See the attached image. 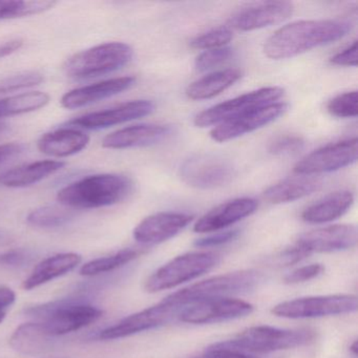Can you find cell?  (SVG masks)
<instances>
[{"label":"cell","instance_id":"obj_1","mask_svg":"<svg viewBox=\"0 0 358 358\" xmlns=\"http://www.w3.org/2000/svg\"><path fill=\"white\" fill-rule=\"evenodd\" d=\"M351 24L341 20H301L282 27L264 45V53L274 60L295 57L315 48L343 38Z\"/></svg>","mask_w":358,"mask_h":358},{"label":"cell","instance_id":"obj_2","mask_svg":"<svg viewBox=\"0 0 358 358\" xmlns=\"http://www.w3.org/2000/svg\"><path fill=\"white\" fill-rule=\"evenodd\" d=\"M133 189L129 178L116 173L87 176L58 192L60 205L71 209L112 206L125 200Z\"/></svg>","mask_w":358,"mask_h":358},{"label":"cell","instance_id":"obj_3","mask_svg":"<svg viewBox=\"0 0 358 358\" xmlns=\"http://www.w3.org/2000/svg\"><path fill=\"white\" fill-rule=\"evenodd\" d=\"M261 282V274L255 270H240L213 276L202 282L190 285L182 290L171 293L162 303L176 307H185L190 303L207 299H225L242 294L255 289Z\"/></svg>","mask_w":358,"mask_h":358},{"label":"cell","instance_id":"obj_4","mask_svg":"<svg viewBox=\"0 0 358 358\" xmlns=\"http://www.w3.org/2000/svg\"><path fill=\"white\" fill-rule=\"evenodd\" d=\"M315 338L310 330H286L270 326H255L243 331L238 337L213 343L217 349L232 350L242 353H270L308 345Z\"/></svg>","mask_w":358,"mask_h":358},{"label":"cell","instance_id":"obj_5","mask_svg":"<svg viewBox=\"0 0 358 358\" xmlns=\"http://www.w3.org/2000/svg\"><path fill=\"white\" fill-rule=\"evenodd\" d=\"M133 55V49L127 43H102L75 54L66 62L64 70L72 78H95L120 70Z\"/></svg>","mask_w":358,"mask_h":358},{"label":"cell","instance_id":"obj_6","mask_svg":"<svg viewBox=\"0 0 358 358\" xmlns=\"http://www.w3.org/2000/svg\"><path fill=\"white\" fill-rule=\"evenodd\" d=\"M27 313L39 320L38 322L53 337L80 330L103 315V311L94 306L66 301L36 306L30 308Z\"/></svg>","mask_w":358,"mask_h":358},{"label":"cell","instance_id":"obj_7","mask_svg":"<svg viewBox=\"0 0 358 358\" xmlns=\"http://www.w3.org/2000/svg\"><path fill=\"white\" fill-rule=\"evenodd\" d=\"M213 252H189L179 255L157 269L145 282V290L156 293L175 288L210 271L219 263Z\"/></svg>","mask_w":358,"mask_h":358},{"label":"cell","instance_id":"obj_8","mask_svg":"<svg viewBox=\"0 0 358 358\" xmlns=\"http://www.w3.org/2000/svg\"><path fill=\"white\" fill-rule=\"evenodd\" d=\"M357 308L356 295H318L282 301L274 306L272 313L278 317L301 320L353 313Z\"/></svg>","mask_w":358,"mask_h":358},{"label":"cell","instance_id":"obj_9","mask_svg":"<svg viewBox=\"0 0 358 358\" xmlns=\"http://www.w3.org/2000/svg\"><path fill=\"white\" fill-rule=\"evenodd\" d=\"M284 95V90L278 87H267L244 94L231 100L211 106L196 115L194 124L198 127L219 125L230 119L241 116L249 110L275 103Z\"/></svg>","mask_w":358,"mask_h":358},{"label":"cell","instance_id":"obj_10","mask_svg":"<svg viewBox=\"0 0 358 358\" xmlns=\"http://www.w3.org/2000/svg\"><path fill=\"white\" fill-rule=\"evenodd\" d=\"M234 176L236 169L231 163L215 155H194L180 167V177L184 183L198 189H213L227 185Z\"/></svg>","mask_w":358,"mask_h":358},{"label":"cell","instance_id":"obj_11","mask_svg":"<svg viewBox=\"0 0 358 358\" xmlns=\"http://www.w3.org/2000/svg\"><path fill=\"white\" fill-rule=\"evenodd\" d=\"M357 144L356 138L329 144L301 159L293 171L299 176L311 177L345 169L357 160Z\"/></svg>","mask_w":358,"mask_h":358},{"label":"cell","instance_id":"obj_12","mask_svg":"<svg viewBox=\"0 0 358 358\" xmlns=\"http://www.w3.org/2000/svg\"><path fill=\"white\" fill-rule=\"evenodd\" d=\"M253 306L242 299H207L181 308L178 317L181 322L192 324H215L244 317L252 313Z\"/></svg>","mask_w":358,"mask_h":358},{"label":"cell","instance_id":"obj_13","mask_svg":"<svg viewBox=\"0 0 358 358\" xmlns=\"http://www.w3.org/2000/svg\"><path fill=\"white\" fill-rule=\"evenodd\" d=\"M181 307L167 305L161 301L158 305L146 308L137 313L123 318L114 326L108 327L100 332L99 338L103 341L124 338L138 333L145 332L164 326L167 322L178 317Z\"/></svg>","mask_w":358,"mask_h":358},{"label":"cell","instance_id":"obj_14","mask_svg":"<svg viewBox=\"0 0 358 358\" xmlns=\"http://www.w3.org/2000/svg\"><path fill=\"white\" fill-rule=\"evenodd\" d=\"M288 110V104L275 102L255 110H249L241 116L230 119L217 125L210 131V137L217 142H227L246 134L252 133L278 120Z\"/></svg>","mask_w":358,"mask_h":358},{"label":"cell","instance_id":"obj_15","mask_svg":"<svg viewBox=\"0 0 358 358\" xmlns=\"http://www.w3.org/2000/svg\"><path fill=\"white\" fill-rule=\"evenodd\" d=\"M357 244V228L350 224L328 226L311 230L299 236L294 246L307 257L312 253L336 252L353 248Z\"/></svg>","mask_w":358,"mask_h":358},{"label":"cell","instance_id":"obj_16","mask_svg":"<svg viewBox=\"0 0 358 358\" xmlns=\"http://www.w3.org/2000/svg\"><path fill=\"white\" fill-rule=\"evenodd\" d=\"M155 104L148 100H135L125 102L108 110L90 113L85 116L73 119L66 123L68 127L76 129H102L122 124L152 114Z\"/></svg>","mask_w":358,"mask_h":358},{"label":"cell","instance_id":"obj_17","mask_svg":"<svg viewBox=\"0 0 358 358\" xmlns=\"http://www.w3.org/2000/svg\"><path fill=\"white\" fill-rule=\"evenodd\" d=\"M194 217L182 213H159L145 217L134 230V238L140 244L156 245L169 241L185 229Z\"/></svg>","mask_w":358,"mask_h":358},{"label":"cell","instance_id":"obj_18","mask_svg":"<svg viewBox=\"0 0 358 358\" xmlns=\"http://www.w3.org/2000/svg\"><path fill=\"white\" fill-rule=\"evenodd\" d=\"M293 10L292 3L287 1L255 3L234 14L230 24L242 32L259 30L288 20L292 15Z\"/></svg>","mask_w":358,"mask_h":358},{"label":"cell","instance_id":"obj_19","mask_svg":"<svg viewBox=\"0 0 358 358\" xmlns=\"http://www.w3.org/2000/svg\"><path fill=\"white\" fill-rule=\"evenodd\" d=\"M173 133L169 125L138 124L118 129L104 137L102 146L108 150L148 148L166 140Z\"/></svg>","mask_w":358,"mask_h":358},{"label":"cell","instance_id":"obj_20","mask_svg":"<svg viewBox=\"0 0 358 358\" xmlns=\"http://www.w3.org/2000/svg\"><path fill=\"white\" fill-rule=\"evenodd\" d=\"M257 206L259 203L251 198H238L228 201L199 219L194 224V231L196 234L220 231L252 215L257 211Z\"/></svg>","mask_w":358,"mask_h":358},{"label":"cell","instance_id":"obj_21","mask_svg":"<svg viewBox=\"0 0 358 358\" xmlns=\"http://www.w3.org/2000/svg\"><path fill=\"white\" fill-rule=\"evenodd\" d=\"M135 83V77L127 76L108 79L101 83L72 90L62 96L60 102L66 110L85 108L101 100L119 95L131 89Z\"/></svg>","mask_w":358,"mask_h":358},{"label":"cell","instance_id":"obj_22","mask_svg":"<svg viewBox=\"0 0 358 358\" xmlns=\"http://www.w3.org/2000/svg\"><path fill=\"white\" fill-rule=\"evenodd\" d=\"M89 143V135L80 129L64 127L41 136L37 148L47 156L66 158L83 152Z\"/></svg>","mask_w":358,"mask_h":358},{"label":"cell","instance_id":"obj_23","mask_svg":"<svg viewBox=\"0 0 358 358\" xmlns=\"http://www.w3.org/2000/svg\"><path fill=\"white\" fill-rule=\"evenodd\" d=\"M83 262V257L78 253L66 252L49 257L43 259L33 270L28 278L24 282V290H33L55 278L66 275L78 267Z\"/></svg>","mask_w":358,"mask_h":358},{"label":"cell","instance_id":"obj_24","mask_svg":"<svg viewBox=\"0 0 358 358\" xmlns=\"http://www.w3.org/2000/svg\"><path fill=\"white\" fill-rule=\"evenodd\" d=\"M62 161L45 160L28 163L0 173V185L8 188H24L34 185L45 178L62 171Z\"/></svg>","mask_w":358,"mask_h":358},{"label":"cell","instance_id":"obj_25","mask_svg":"<svg viewBox=\"0 0 358 358\" xmlns=\"http://www.w3.org/2000/svg\"><path fill=\"white\" fill-rule=\"evenodd\" d=\"M354 203V196L348 190L332 192L310 205L301 213L303 221L310 224H324L343 217Z\"/></svg>","mask_w":358,"mask_h":358},{"label":"cell","instance_id":"obj_26","mask_svg":"<svg viewBox=\"0 0 358 358\" xmlns=\"http://www.w3.org/2000/svg\"><path fill=\"white\" fill-rule=\"evenodd\" d=\"M320 187V182L310 176L288 178L268 187L264 198L272 204H284L305 198Z\"/></svg>","mask_w":358,"mask_h":358},{"label":"cell","instance_id":"obj_27","mask_svg":"<svg viewBox=\"0 0 358 358\" xmlns=\"http://www.w3.org/2000/svg\"><path fill=\"white\" fill-rule=\"evenodd\" d=\"M52 337L41 322H26L14 331L10 345L24 355H39L51 349Z\"/></svg>","mask_w":358,"mask_h":358},{"label":"cell","instance_id":"obj_28","mask_svg":"<svg viewBox=\"0 0 358 358\" xmlns=\"http://www.w3.org/2000/svg\"><path fill=\"white\" fill-rule=\"evenodd\" d=\"M242 73L234 69L211 73L188 85L186 95L192 100L211 99L238 83Z\"/></svg>","mask_w":358,"mask_h":358},{"label":"cell","instance_id":"obj_29","mask_svg":"<svg viewBox=\"0 0 358 358\" xmlns=\"http://www.w3.org/2000/svg\"><path fill=\"white\" fill-rule=\"evenodd\" d=\"M50 96L45 92H29L0 99V119L28 114L45 108Z\"/></svg>","mask_w":358,"mask_h":358},{"label":"cell","instance_id":"obj_30","mask_svg":"<svg viewBox=\"0 0 358 358\" xmlns=\"http://www.w3.org/2000/svg\"><path fill=\"white\" fill-rule=\"evenodd\" d=\"M74 210L64 205H49L31 211L27 217V222L33 227L52 229L70 223L74 219Z\"/></svg>","mask_w":358,"mask_h":358},{"label":"cell","instance_id":"obj_31","mask_svg":"<svg viewBox=\"0 0 358 358\" xmlns=\"http://www.w3.org/2000/svg\"><path fill=\"white\" fill-rule=\"evenodd\" d=\"M138 255H139V252L135 249H123L114 255L87 262L80 268L79 273L83 276L100 275V274L123 267L137 259Z\"/></svg>","mask_w":358,"mask_h":358},{"label":"cell","instance_id":"obj_32","mask_svg":"<svg viewBox=\"0 0 358 358\" xmlns=\"http://www.w3.org/2000/svg\"><path fill=\"white\" fill-rule=\"evenodd\" d=\"M55 5V1H48V0H35V1L0 0V20L37 15L53 9Z\"/></svg>","mask_w":358,"mask_h":358},{"label":"cell","instance_id":"obj_33","mask_svg":"<svg viewBox=\"0 0 358 358\" xmlns=\"http://www.w3.org/2000/svg\"><path fill=\"white\" fill-rule=\"evenodd\" d=\"M357 92H347L333 98L327 104V110L337 118H356L358 115Z\"/></svg>","mask_w":358,"mask_h":358},{"label":"cell","instance_id":"obj_34","mask_svg":"<svg viewBox=\"0 0 358 358\" xmlns=\"http://www.w3.org/2000/svg\"><path fill=\"white\" fill-rule=\"evenodd\" d=\"M232 32L230 29L221 27V28L213 29L204 34L196 36L192 39L190 45L196 50H213L224 48L230 43L232 39Z\"/></svg>","mask_w":358,"mask_h":358},{"label":"cell","instance_id":"obj_35","mask_svg":"<svg viewBox=\"0 0 358 358\" xmlns=\"http://www.w3.org/2000/svg\"><path fill=\"white\" fill-rule=\"evenodd\" d=\"M43 76L38 72H22L0 79V94L13 93L35 87L43 83Z\"/></svg>","mask_w":358,"mask_h":358},{"label":"cell","instance_id":"obj_36","mask_svg":"<svg viewBox=\"0 0 358 358\" xmlns=\"http://www.w3.org/2000/svg\"><path fill=\"white\" fill-rule=\"evenodd\" d=\"M232 54H234V50L228 47L207 50L196 57L194 66L199 72H206L229 60Z\"/></svg>","mask_w":358,"mask_h":358},{"label":"cell","instance_id":"obj_37","mask_svg":"<svg viewBox=\"0 0 358 358\" xmlns=\"http://www.w3.org/2000/svg\"><path fill=\"white\" fill-rule=\"evenodd\" d=\"M305 148V141L299 136L286 135L274 139L268 146L270 154L275 156H289L301 152Z\"/></svg>","mask_w":358,"mask_h":358},{"label":"cell","instance_id":"obj_38","mask_svg":"<svg viewBox=\"0 0 358 358\" xmlns=\"http://www.w3.org/2000/svg\"><path fill=\"white\" fill-rule=\"evenodd\" d=\"M324 271V267L322 264H310L293 270L285 276L284 280L286 284H299L317 278Z\"/></svg>","mask_w":358,"mask_h":358},{"label":"cell","instance_id":"obj_39","mask_svg":"<svg viewBox=\"0 0 358 358\" xmlns=\"http://www.w3.org/2000/svg\"><path fill=\"white\" fill-rule=\"evenodd\" d=\"M33 255L24 249H13L0 255V266L3 267H22L32 261Z\"/></svg>","mask_w":358,"mask_h":358},{"label":"cell","instance_id":"obj_40","mask_svg":"<svg viewBox=\"0 0 358 358\" xmlns=\"http://www.w3.org/2000/svg\"><path fill=\"white\" fill-rule=\"evenodd\" d=\"M238 230H228V231L219 232L206 238H198L194 245L200 248H209V247L221 246L231 242L234 238H238Z\"/></svg>","mask_w":358,"mask_h":358},{"label":"cell","instance_id":"obj_41","mask_svg":"<svg viewBox=\"0 0 358 358\" xmlns=\"http://www.w3.org/2000/svg\"><path fill=\"white\" fill-rule=\"evenodd\" d=\"M333 66H357V41H354L349 47L339 53L335 54L330 59Z\"/></svg>","mask_w":358,"mask_h":358},{"label":"cell","instance_id":"obj_42","mask_svg":"<svg viewBox=\"0 0 358 358\" xmlns=\"http://www.w3.org/2000/svg\"><path fill=\"white\" fill-rule=\"evenodd\" d=\"M192 358H259L250 354L242 353V352L232 351V350L217 349V348L208 347L204 353Z\"/></svg>","mask_w":358,"mask_h":358},{"label":"cell","instance_id":"obj_43","mask_svg":"<svg viewBox=\"0 0 358 358\" xmlns=\"http://www.w3.org/2000/svg\"><path fill=\"white\" fill-rule=\"evenodd\" d=\"M24 146L20 143H7L0 145V165L9 162L12 159L20 156L24 152Z\"/></svg>","mask_w":358,"mask_h":358},{"label":"cell","instance_id":"obj_44","mask_svg":"<svg viewBox=\"0 0 358 358\" xmlns=\"http://www.w3.org/2000/svg\"><path fill=\"white\" fill-rule=\"evenodd\" d=\"M22 45H24V41L20 38L11 39V41L1 43L0 45V59L20 51Z\"/></svg>","mask_w":358,"mask_h":358},{"label":"cell","instance_id":"obj_45","mask_svg":"<svg viewBox=\"0 0 358 358\" xmlns=\"http://www.w3.org/2000/svg\"><path fill=\"white\" fill-rule=\"evenodd\" d=\"M15 299V292H14L11 288L6 286H0V311H3V308L13 305Z\"/></svg>","mask_w":358,"mask_h":358},{"label":"cell","instance_id":"obj_46","mask_svg":"<svg viewBox=\"0 0 358 358\" xmlns=\"http://www.w3.org/2000/svg\"><path fill=\"white\" fill-rule=\"evenodd\" d=\"M8 131V125L5 124V123H0V137L1 136L5 135Z\"/></svg>","mask_w":358,"mask_h":358},{"label":"cell","instance_id":"obj_47","mask_svg":"<svg viewBox=\"0 0 358 358\" xmlns=\"http://www.w3.org/2000/svg\"><path fill=\"white\" fill-rule=\"evenodd\" d=\"M350 350H351L354 355H357V341H354V343L350 345Z\"/></svg>","mask_w":358,"mask_h":358},{"label":"cell","instance_id":"obj_48","mask_svg":"<svg viewBox=\"0 0 358 358\" xmlns=\"http://www.w3.org/2000/svg\"><path fill=\"white\" fill-rule=\"evenodd\" d=\"M6 318V312L0 311V324L3 322V320Z\"/></svg>","mask_w":358,"mask_h":358},{"label":"cell","instance_id":"obj_49","mask_svg":"<svg viewBox=\"0 0 358 358\" xmlns=\"http://www.w3.org/2000/svg\"><path fill=\"white\" fill-rule=\"evenodd\" d=\"M5 240H6L5 234H1V232H0V243L3 242V241H5Z\"/></svg>","mask_w":358,"mask_h":358}]
</instances>
